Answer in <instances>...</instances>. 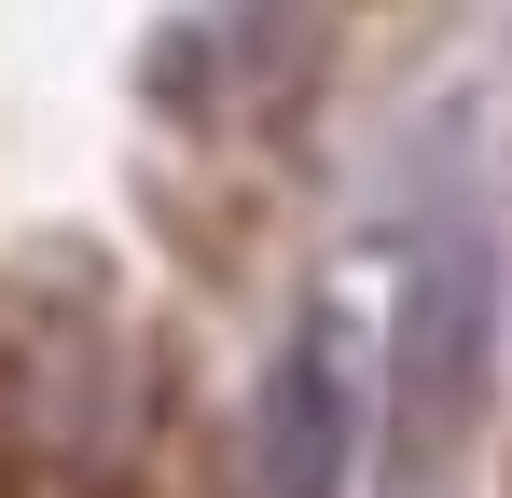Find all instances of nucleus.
I'll use <instances>...</instances> for the list:
<instances>
[{
  "label": "nucleus",
  "mask_w": 512,
  "mask_h": 498,
  "mask_svg": "<svg viewBox=\"0 0 512 498\" xmlns=\"http://www.w3.org/2000/svg\"><path fill=\"white\" fill-rule=\"evenodd\" d=\"M346 457H360V388H346V332L305 319L277 346V374L250 388V429H236V485L250 498H346Z\"/></svg>",
  "instance_id": "nucleus-1"
}]
</instances>
